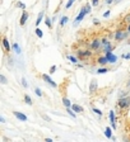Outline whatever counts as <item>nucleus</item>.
<instances>
[{"label":"nucleus","mask_w":130,"mask_h":142,"mask_svg":"<svg viewBox=\"0 0 130 142\" xmlns=\"http://www.w3.org/2000/svg\"><path fill=\"white\" fill-rule=\"evenodd\" d=\"M97 62H98V64H100L101 66H105V65H107V64H109V60H107V57H106V56H101V57H98Z\"/></svg>","instance_id":"nucleus-14"},{"label":"nucleus","mask_w":130,"mask_h":142,"mask_svg":"<svg viewBox=\"0 0 130 142\" xmlns=\"http://www.w3.org/2000/svg\"><path fill=\"white\" fill-rule=\"evenodd\" d=\"M56 69H58V67H56L55 65H52L51 67H50V70H49V74H50V75H52V74H55Z\"/></svg>","instance_id":"nucleus-29"},{"label":"nucleus","mask_w":130,"mask_h":142,"mask_svg":"<svg viewBox=\"0 0 130 142\" xmlns=\"http://www.w3.org/2000/svg\"><path fill=\"white\" fill-rule=\"evenodd\" d=\"M109 118H110V123H111V127L116 129V116H115V112L114 110H110L109 113Z\"/></svg>","instance_id":"nucleus-7"},{"label":"nucleus","mask_w":130,"mask_h":142,"mask_svg":"<svg viewBox=\"0 0 130 142\" xmlns=\"http://www.w3.org/2000/svg\"><path fill=\"white\" fill-rule=\"evenodd\" d=\"M124 23L130 24V13H129V14H126L125 17H124Z\"/></svg>","instance_id":"nucleus-26"},{"label":"nucleus","mask_w":130,"mask_h":142,"mask_svg":"<svg viewBox=\"0 0 130 142\" xmlns=\"http://www.w3.org/2000/svg\"><path fill=\"white\" fill-rule=\"evenodd\" d=\"M12 48L14 50V52H15V53H18V55H19V53L22 52V50H20V47L18 46V43H17V42H15V43H13V46H12Z\"/></svg>","instance_id":"nucleus-21"},{"label":"nucleus","mask_w":130,"mask_h":142,"mask_svg":"<svg viewBox=\"0 0 130 142\" xmlns=\"http://www.w3.org/2000/svg\"><path fill=\"white\" fill-rule=\"evenodd\" d=\"M3 47L7 52H10V43H9L7 37H3Z\"/></svg>","instance_id":"nucleus-12"},{"label":"nucleus","mask_w":130,"mask_h":142,"mask_svg":"<svg viewBox=\"0 0 130 142\" xmlns=\"http://www.w3.org/2000/svg\"><path fill=\"white\" fill-rule=\"evenodd\" d=\"M117 105L121 108V109H126V108L130 107V96H122V98L119 99L117 101Z\"/></svg>","instance_id":"nucleus-1"},{"label":"nucleus","mask_w":130,"mask_h":142,"mask_svg":"<svg viewBox=\"0 0 130 142\" xmlns=\"http://www.w3.org/2000/svg\"><path fill=\"white\" fill-rule=\"evenodd\" d=\"M88 14V9H87V7L84 5V7L80 9V12H79V14H78V17L75 18V24H78L79 22H82L83 19H84V17H86Z\"/></svg>","instance_id":"nucleus-2"},{"label":"nucleus","mask_w":130,"mask_h":142,"mask_svg":"<svg viewBox=\"0 0 130 142\" xmlns=\"http://www.w3.org/2000/svg\"><path fill=\"white\" fill-rule=\"evenodd\" d=\"M102 44H101V39H97V38H94L91 41V43H89V47H91V50L93 51H97Z\"/></svg>","instance_id":"nucleus-5"},{"label":"nucleus","mask_w":130,"mask_h":142,"mask_svg":"<svg viewBox=\"0 0 130 142\" xmlns=\"http://www.w3.org/2000/svg\"><path fill=\"white\" fill-rule=\"evenodd\" d=\"M128 34H129V32L126 33V32H124V31H121V29H119V31H116L115 32V36H114V38L116 39V41H122V39H125L126 37H128Z\"/></svg>","instance_id":"nucleus-3"},{"label":"nucleus","mask_w":130,"mask_h":142,"mask_svg":"<svg viewBox=\"0 0 130 142\" xmlns=\"http://www.w3.org/2000/svg\"><path fill=\"white\" fill-rule=\"evenodd\" d=\"M71 109L74 110L75 113H83V107H80V105H78V104H73L71 105Z\"/></svg>","instance_id":"nucleus-16"},{"label":"nucleus","mask_w":130,"mask_h":142,"mask_svg":"<svg viewBox=\"0 0 130 142\" xmlns=\"http://www.w3.org/2000/svg\"><path fill=\"white\" fill-rule=\"evenodd\" d=\"M17 7H18V8H22V9H24V8H26V5H24V3L18 1V3H17Z\"/></svg>","instance_id":"nucleus-34"},{"label":"nucleus","mask_w":130,"mask_h":142,"mask_svg":"<svg viewBox=\"0 0 130 142\" xmlns=\"http://www.w3.org/2000/svg\"><path fill=\"white\" fill-rule=\"evenodd\" d=\"M121 58H125V60H130V53H126V55H121Z\"/></svg>","instance_id":"nucleus-36"},{"label":"nucleus","mask_w":130,"mask_h":142,"mask_svg":"<svg viewBox=\"0 0 130 142\" xmlns=\"http://www.w3.org/2000/svg\"><path fill=\"white\" fill-rule=\"evenodd\" d=\"M24 101H26V104H28V105H32V103H33V100H32V98H31V96L30 95H28V94H26L24 95Z\"/></svg>","instance_id":"nucleus-20"},{"label":"nucleus","mask_w":130,"mask_h":142,"mask_svg":"<svg viewBox=\"0 0 130 142\" xmlns=\"http://www.w3.org/2000/svg\"><path fill=\"white\" fill-rule=\"evenodd\" d=\"M45 23H46L49 29H51V28H52V22H51V19H50V18H47V17L45 18Z\"/></svg>","instance_id":"nucleus-23"},{"label":"nucleus","mask_w":130,"mask_h":142,"mask_svg":"<svg viewBox=\"0 0 130 142\" xmlns=\"http://www.w3.org/2000/svg\"><path fill=\"white\" fill-rule=\"evenodd\" d=\"M128 32H129V34H130V24H128Z\"/></svg>","instance_id":"nucleus-46"},{"label":"nucleus","mask_w":130,"mask_h":142,"mask_svg":"<svg viewBox=\"0 0 130 142\" xmlns=\"http://www.w3.org/2000/svg\"><path fill=\"white\" fill-rule=\"evenodd\" d=\"M112 3H115V0H107V1H106V4H112Z\"/></svg>","instance_id":"nucleus-42"},{"label":"nucleus","mask_w":130,"mask_h":142,"mask_svg":"<svg viewBox=\"0 0 130 142\" xmlns=\"http://www.w3.org/2000/svg\"><path fill=\"white\" fill-rule=\"evenodd\" d=\"M74 1H75V0H69V1H68V3H66V5H65V8H66V9H69V8L71 7V5H73V4H74Z\"/></svg>","instance_id":"nucleus-31"},{"label":"nucleus","mask_w":130,"mask_h":142,"mask_svg":"<svg viewBox=\"0 0 130 142\" xmlns=\"http://www.w3.org/2000/svg\"><path fill=\"white\" fill-rule=\"evenodd\" d=\"M22 86L23 88H28V83H27V80H26V77H22Z\"/></svg>","instance_id":"nucleus-30"},{"label":"nucleus","mask_w":130,"mask_h":142,"mask_svg":"<svg viewBox=\"0 0 130 142\" xmlns=\"http://www.w3.org/2000/svg\"><path fill=\"white\" fill-rule=\"evenodd\" d=\"M35 32H36V36H37L38 38H42V37H43V32H42V29H40L38 27L36 28V31H35Z\"/></svg>","instance_id":"nucleus-24"},{"label":"nucleus","mask_w":130,"mask_h":142,"mask_svg":"<svg viewBox=\"0 0 130 142\" xmlns=\"http://www.w3.org/2000/svg\"><path fill=\"white\" fill-rule=\"evenodd\" d=\"M109 43H111V42H110L107 38H102V39H101V44H102V47L106 46V44H109Z\"/></svg>","instance_id":"nucleus-27"},{"label":"nucleus","mask_w":130,"mask_h":142,"mask_svg":"<svg viewBox=\"0 0 130 142\" xmlns=\"http://www.w3.org/2000/svg\"><path fill=\"white\" fill-rule=\"evenodd\" d=\"M98 1H100V0H91V3H92L93 7H97V5H98Z\"/></svg>","instance_id":"nucleus-38"},{"label":"nucleus","mask_w":130,"mask_h":142,"mask_svg":"<svg viewBox=\"0 0 130 142\" xmlns=\"http://www.w3.org/2000/svg\"><path fill=\"white\" fill-rule=\"evenodd\" d=\"M13 114H14V117L17 118V119H19V121H22V122H27L28 121V118H27V116L26 114H23V113H20V112H13Z\"/></svg>","instance_id":"nucleus-8"},{"label":"nucleus","mask_w":130,"mask_h":142,"mask_svg":"<svg viewBox=\"0 0 130 142\" xmlns=\"http://www.w3.org/2000/svg\"><path fill=\"white\" fill-rule=\"evenodd\" d=\"M35 93H36L37 96H42V92H41V89H40V88H36L35 89Z\"/></svg>","instance_id":"nucleus-32"},{"label":"nucleus","mask_w":130,"mask_h":142,"mask_svg":"<svg viewBox=\"0 0 130 142\" xmlns=\"http://www.w3.org/2000/svg\"><path fill=\"white\" fill-rule=\"evenodd\" d=\"M68 20H69V18H68L66 15L61 17V18H60V22H59V25H60V27H64V25L68 23Z\"/></svg>","instance_id":"nucleus-17"},{"label":"nucleus","mask_w":130,"mask_h":142,"mask_svg":"<svg viewBox=\"0 0 130 142\" xmlns=\"http://www.w3.org/2000/svg\"><path fill=\"white\" fill-rule=\"evenodd\" d=\"M92 51H89V50H86V51H82V50H79L77 55H78V57H80V58H84V57H91L92 56Z\"/></svg>","instance_id":"nucleus-6"},{"label":"nucleus","mask_w":130,"mask_h":142,"mask_svg":"<svg viewBox=\"0 0 130 142\" xmlns=\"http://www.w3.org/2000/svg\"><path fill=\"white\" fill-rule=\"evenodd\" d=\"M119 1H120V0H115V3H119Z\"/></svg>","instance_id":"nucleus-48"},{"label":"nucleus","mask_w":130,"mask_h":142,"mask_svg":"<svg viewBox=\"0 0 130 142\" xmlns=\"http://www.w3.org/2000/svg\"><path fill=\"white\" fill-rule=\"evenodd\" d=\"M128 86H130V79H129V81H128Z\"/></svg>","instance_id":"nucleus-47"},{"label":"nucleus","mask_w":130,"mask_h":142,"mask_svg":"<svg viewBox=\"0 0 130 142\" xmlns=\"http://www.w3.org/2000/svg\"><path fill=\"white\" fill-rule=\"evenodd\" d=\"M45 141H46V142H52V138H50V137H47V138H45Z\"/></svg>","instance_id":"nucleus-43"},{"label":"nucleus","mask_w":130,"mask_h":142,"mask_svg":"<svg viewBox=\"0 0 130 142\" xmlns=\"http://www.w3.org/2000/svg\"><path fill=\"white\" fill-rule=\"evenodd\" d=\"M102 51L106 53V52H112L114 51V46H112V43H109V44H106V46L102 47Z\"/></svg>","instance_id":"nucleus-15"},{"label":"nucleus","mask_w":130,"mask_h":142,"mask_svg":"<svg viewBox=\"0 0 130 142\" xmlns=\"http://www.w3.org/2000/svg\"><path fill=\"white\" fill-rule=\"evenodd\" d=\"M122 96H128V92H122L120 94V98H122Z\"/></svg>","instance_id":"nucleus-41"},{"label":"nucleus","mask_w":130,"mask_h":142,"mask_svg":"<svg viewBox=\"0 0 130 142\" xmlns=\"http://www.w3.org/2000/svg\"><path fill=\"white\" fill-rule=\"evenodd\" d=\"M96 90H97V81L96 80H92V83L89 84V93H96Z\"/></svg>","instance_id":"nucleus-13"},{"label":"nucleus","mask_w":130,"mask_h":142,"mask_svg":"<svg viewBox=\"0 0 130 142\" xmlns=\"http://www.w3.org/2000/svg\"><path fill=\"white\" fill-rule=\"evenodd\" d=\"M106 57L107 60H109V64H116V61H117V57L112 53V52H106Z\"/></svg>","instance_id":"nucleus-9"},{"label":"nucleus","mask_w":130,"mask_h":142,"mask_svg":"<svg viewBox=\"0 0 130 142\" xmlns=\"http://www.w3.org/2000/svg\"><path fill=\"white\" fill-rule=\"evenodd\" d=\"M43 18H45V12H40V13H38V15H37V19H36V22H35L36 27H38L40 24L42 23Z\"/></svg>","instance_id":"nucleus-11"},{"label":"nucleus","mask_w":130,"mask_h":142,"mask_svg":"<svg viewBox=\"0 0 130 142\" xmlns=\"http://www.w3.org/2000/svg\"><path fill=\"white\" fill-rule=\"evenodd\" d=\"M66 57H68V60H69V61L71 62V64H78V58L75 57V56H71V55H68V56H66Z\"/></svg>","instance_id":"nucleus-22"},{"label":"nucleus","mask_w":130,"mask_h":142,"mask_svg":"<svg viewBox=\"0 0 130 142\" xmlns=\"http://www.w3.org/2000/svg\"><path fill=\"white\" fill-rule=\"evenodd\" d=\"M41 117H42V118H43V119H45V121H46V122H51V118H50L49 116H46V114H42Z\"/></svg>","instance_id":"nucleus-35"},{"label":"nucleus","mask_w":130,"mask_h":142,"mask_svg":"<svg viewBox=\"0 0 130 142\" xmlns=\"http://www.w3.org/2000/svg\"><path fill=\"white\" fill-rule=\"evenodd\" d=\"M86 7H87V9H88V13H91V12H92V7H91V4H86Z\"/></svg>","instance_id":"nucleus-39"},{"label":"nucleus","mask_w":130,"mask_h":142,"mask_svg":"<svg viewBox=\"0 0 130 142\" xmlns=\"http://www.w3.org/2000/svg\"><path fill=\"white\" fill-rule=\"evenodd\" d=\"M28 17H30V14H28V12H24L22 13V17H20V20H19V24L23 27L24 24H26V22H27V19H28Z\"/></svg>","instance_id":"nucleus-10"},{"label":"nucleus","mask_w":130,"mask_h":142,"mask_svg":"<svg viewBox=\"0 0 130 142\" xmlns=\"http://www.w3.org/2000/svg\"><path fill=\"white\" fill-rule=\"evenodd\" d=\"M106 72H109V69H107V67H105V66L100 67V69L97 70V74H106Z\"/></svg>","instance_id":"nucleus-25"},{"label":"nucleus","mask_w":130,"mask_h":142,"mask_svg":"<svg viewBox=\"0 0 130 142\" xmlns=\"http://www.w3.org/2000/svg\"><path fill=\"white\" fill-rule=\"evenodd\" d=\"M110 14H111V10H106V12H105V14H103V17H105V18H109V17H110Z\"/></svg>","instance_id":"nucleus-37"},{"label":"nucleus","mask_w":130,"mask_h":142,"mask_svg":"<svg viewBox=\"0 0 130 142\" xmlns=\"http://www.w3.org/2000/svg\"><path fill=\"white\" fill-rule=\"evenodd\" d=\"M61 100H63V104L65 105V108H71V101L69 100V99H68V98H63V99H61Z\"/></svg>","instance_id":"nucleus-19"},{"label":"nucleus","mask_w":130,"mask_h":142,"mask_svg":"<svg viewBox=\"0 0 130 142\" xmlns=\"http://www.w3.org/2000/svg\"><path fill=\"white\" fill-rule=\"evenodd\" d=\"M42 80H43V81H46L49 85H51V86H52L54 89L58 88V84H56V83L52 80V79H51V76L47 75V74H43V75H42Z\"/></svg>","instance_id":"nucleus-4"},{"label":"nucleus","mask_w":130,"mask_h":142,"mask_svg":"<svg viewBox=\"0 0 130 142\" xmlns=\"http://www.w3.org/2000/svg\"><path fill=\"white\" fill-rule=\"evenodd\" d=\"M0 122H1V123H5V118H4V117H0Z\"/></svg>","instance_id":"nucleus-44"},{"label":"nucleus","mask_w":130,"mask_h":142,"mask_svg":"<svg viewBox=\"0 0 130 142\" xmlns=\"http://www.w3.org/2000/svg\"><path fill=\"white\" fill-rule=\"evenodd\" d=\"M77 67H79V69H82L83 65H82V64H77Z\"/></svg>","instance_id":"nucleus-45"},{"label":"nucleus","mask_w":130,"mask_h":142,"mask_svg":"<svg viewBox=\"0 0 130 142\" xmlns=\"http://www.w3.org/2000/svg\"><path fill=\"white\" fill-rule=\"evenodd\" d=\"M93 24L94 25H100V20L98 19H93Z\"/></svg>","instance_id":"nucleus-40"},{"label":"nucleus","mask_w":130,"mask_h":142,"mask_svg":"<svg viewBox=\"0 0 130 142\" xmlns=\"http://www.w3.org/2000/svg\"><path fill=\"white\" fill-rule=\"evenodd\" d=\"M93 112H94V113H96V114H97V116H100V117L102 116V112H101L100 109H97V108H93Z\"/></svg>","instance_id":"nucleus-33"},{"label":"nucleus","mask_w":130,"mask_h":142,"mask_svg":"<svg viewBox=\"0 0 130 142\" xmlns=\"http://www.w3.org/2000/svg\"><path fill=\"white\" fill-rule=\"evenodd\" d=\"M105 136L107 138H112V131H111V127H106L105 129Z\"/></svg>","instance_id":"nucleus-18"},{"label":"nucleus","mask_w":130,"mask_h":142,"mask_svg":"<svg viewBox=\"0 0 130 142\" xmlns=\"http://www.w3.org/2000/svg\"><path fill=\"white\" fill-rule=\"evenodd\" d=\"M0 81H1V84H4V85L8 83L7 77H5V75H3V74H1V75H0Z\"/></svg>","instance_id":"nucleus-28"}]
</instances>
